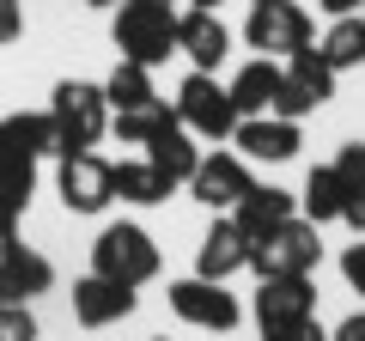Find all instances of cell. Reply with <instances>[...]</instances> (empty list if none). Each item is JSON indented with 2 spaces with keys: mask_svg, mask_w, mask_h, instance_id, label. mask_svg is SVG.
Instances as JSON below:
<instances>
[{
  "mask_svg": "<svg viewBox=\"0 0 365 341\" xmlns=\"http://www.w3.org/2000/svg\"><path fill=\"white\" fill-rule=\"evenodd\" d=\"M49 128H55V158L61 153H91L110 134V98L91 79H61L49 92Z\"/></svg>",
  "mask_w": 365,
  "mask_h": 341,
  "instance_id": "cell-1",
  "label": "cell"
},
{
  "mask_svg": "<svg viewBox=\"0 0 365 341\" xmlns=\"http://www.w3.org/2000/svg\"><path fill=\"white\" fill-rule=\"evenodd\" d=\"M110 37H116L122 61L165 67L177 55V6L170 0H122L110 19Z\"/></svg>",
  "mask_w": 365,
  "mask_h": 341,
  "instance_id": "cell-2",
  "label": "cell"
},
{
  "mask_svg": "<svg viewBox=\"0 0 365 341\" xmlns=\"http://www.w3.org/2000/svg\"><path fill=\"white\" fill-rule=\"evenodd\" d=\"M91 275L122 280V287H146V280L158 275V244H153V232L134 225V220L104 225L98 244H91Z\"/></svg>",
  "mask_w": 365,
  "mask_h": 341,
  "instance_id": "cell-3",
  "label": "cell"
},
{
  "mask_svg": "<svg viewBox=\"0 0 365 341\" xmlns=\"http://www.w3.org/2000/svg\"><path fill=\"white\" fill-rule=\"evenodd\" d=\"M170 110H177V122L195 134V141H232V128L244 122L237 104H232V92L220 86V73H195V67H189V79L177 86Z\"/></svg>",
  "mask_w": 365,
  "mask_h": 341,
  "instance_id": "cell-4",
  "label": "cell"
},
{
  "mask_svg": "<svg viewBox=\"0 0 365 341\" xmlns=\"http://www.w3.org/2000/svg\"><path fill=\"white\" fill-rule=\"evenodd\" d=\"M323 225L299 220L292 213L287 225H274V232H262L256 244H250V268H256V280H274V275H311L317 263H323Z\"/></svg>",
  "mask_w": 365,
  "mask_h": 341,
  "instance_id": "cell-5",
  "label": "cell"
},
{
  "mask_svg": "<svg viewBox=\"0 0 365 341\" xmlns=\"http://www.w3.org/2000/svg\"><path fill=\"white\" fill-rule=\"evenodd\" d=\"M244 43L256 55H268V61H287V55L311 49V13L299 0H250Z\"/></svg>",
  "mask_w": 365,
  "mask_h": 341,
  "instance_id": "cell-6",
  "label": "cell"
},
{
  "mask_svg": "<svg viewBox=\"0 0 365 341\" xmlns=\"http://www.w3.org/2000/svg\"><path fill=\"white\" fill-rule=\"evenodd\" d=\"M329 98H335V67L317 55V43H311V49H299V55H287V67H280V98H274V116L304 122V116H317Z\"/></svg>",
  "mask_w": 365,
  "mask_h": 341,
  "instance_id": "cell-7",
  "label": "cell"
},
{
  "mask_svg": "<svg viewBox=\"0 0 365 341\" xmlns=\"http://www.w3.org/2000/svg\"><path fill=\"white\" fill-rule=\"evenodd\" d=\"M165 299L189 329H207V335H232L237 317H244V305H237V292H225V280H201V275L170 280Z\"/></svg>",
  "mask_w": 365,
  "mask_h": 341,
  "instance_id": "cell-8",
  "label": "cell"
},
{
  "mask_svg": "<svg viewBox=\"0 0 365 341\" xmlns=\"http://www.w3.org/2000/svg\"><path fill=\"white\" fill-rule=\"evenodd\" d=\"M250 183H256V177H250V158L213 146V153H201L195 177H189V195H195L201 208H213V213H232L237 201L250 195Z\"/></svg>",
  "mask_w": 365,
  "mask_h": 341,
  "instance_id": "cell-9",
  "label": "cell"
},
{
  "mask_svg": "<svg viewBox=\"0 0 365 341\" xmlns=\"http://www.w3.org/2000/svg\"><path fill=\"white\" fill-rule=\"evenodd\" d=\"M55 287V263L43 250L19 244V232H0V305H31Z\"/></svg>",
  "mask_w": 365,
  "mask_h": 341,
  "instance_id": "cell-10",
  "label": "cell"
},
{
  "mask_svg": "<svg viewBox=\"0 0 365 341\" xmlns=\"http://www.w3.org/2000/svg\"><path fill=\"white\" fill-rule=\"evenodd\" d=\"M55 189H61L67 213H104L116 201V189H110V158L104 153H61Z\"/></svg>",
  "mask_w": 365,
  "mask_h": 341,
  "instance_id": "cell-11",
  "label": "cell"
},
{
  "mask_svg": "<svg viewBox=\"0 0 365 341\" xmlns=\"http://www.w3.org/2000/svg\"><path fill=\"white\" fill-rule=\"evenodd\" d=\"M299 146H304V134H299V122H287V116H244L232 128V153H244L250 165H287V158H299Z\"/></svg>",
  "mask_w": 365,
  "mask_h": 341,
  "instance_id": "cell-12",
  "label": "cell"
},
{
  "mask_svg": "<svg viewBox=\"0 0 365 341\" xmlns=\"http://www.w3.org/2000/svg\"><path fill=\"white\" fill-rule=\"evenodd\" d=\"M177 55H189L195 73H220L225 55H232V31H225V19L207 13V6L177 13Z\"/></svg>",
  "mask_w": 365,
  "mask_h": 341,
  "instance_id": "cell-13",
  "label": "cell"
},
{
  "mask_svg": "<svg viewBox=\"0 0 365 341\" xmlns=\"http://www.w3.org/2000/svg\"><path fill=\"white\" fill-rule=\"evenodd\" d=\"M304 317H317L311 275H274V280H262V292H256L262 335H268V329H292V323H304Z\"/></svg>",
  "mask_w": 365,
  "mask_h": 341,
  "instance_id": "cell-14",
  "label": "cell"
},
{
  "mask_svg": "<svg viewBox=\"0 0 365 341\" xmlns=\"http://www.w3.org/2000/svg\"><path fill=\"white\" fill-rule=\"evenodd\" d=\"M134 305H140V287H122V280H104V275L73 280L79 329H110V323H122V317H134Z\"/></svg>",
  "mask_w": 365,
  "mask_h": 341,
  "instance_id": "cell-15",
  "label": "cell"
},
{
  "mask_svg": "<svg viewBox=\"0 0 365 341\" xmlns=\"http://www.w3.org/2000/svg\"><path fill=\"white\" fill-rule=\"evenodd\" d=\"M146 165H153L170 189L195 177V165H201V146H195V134H189V128L177 122V110H170V116L158 122L153 134H146Z\"/></svg>",
  "mask_w": 365,
  "mask_h": 341,
  "instance_id": "cell-16",
  "label": "cell"
},
{
  "mask_svg": "<svg viewBox=\"0 0 365 341\" xmlns=\"http://www.w3.org/2000/svg\"><path fill=\"white\" fill-rule=\"evenodd\" d=\"M237 268H250V232L232 213H220L207 225V238H201V250H195V275L201 280H232Z\"/></svg>",
  "mask_w": 365,
  "mask_h": 341,
  "instance_id": "cell-17",
  "label": "cell"
},
{
  "mask_svg": "<svg viewBox=\"0 0 365 341\" xmlns=\"http://www.w3.org/2000/svg\"><path fill=\"white\" fill-rule=\"evenodd\" d=\"M49 153H55L49 110H13V116H0V165H37Z\"/></svg>",
  "mask_w": 365,
  "mask_h": 341,
  "instance_id": "cell-18",
  "label": "cell"
},
{
  "mask_svg": "<svg viewBox=\"0 0 365 341\" xmlns=\"http://www.w3.org/2000/svg\"><path fill=\"white\" fill-rule=\"evenodd\" d=\"M292 213H299V195H292V189H274V183H250V195H244V201L232 208V220L244 225V232H250V244H256L262 232H274V225H287Z\"/></svg>",
  "mask_w": 365,
  "mask_h": 341,
  "instance_id": "cell-19",
  "label": "cell"
},
{
  "mask_svg": "<svg viewBox=\"0 0 365 341\" xmlns=\"http://www.w3.org/2000/svg\"><path fill=\"white\" fill-rule=\"evenodd\" d=\"M232 104H237V116H268L274 110V98H280V61H268V55H256V61H244L232 73Z\"/></svg>",
  "mask_w": 365,
  "mask_h": 341,
  "instance_id": "cell-20",
  "label": "cell"
},
{
  "mask_svg": "<svg viewBox=\"0 0 365 341\" xmlns=\"http://www.w3.org/2000/svg\"><path fill=\"white\" fill-rule=\"evenodd\" d=\"M341 208H347V189H341L335 165H311V177H304V189H299V220L329 225V220H341Z\"/></svg>",
  "mask_w": 365,
  "mask_h": 341,
  "instance_id": "cell-21",
  "label": "cell"
},
{
  "mask_svg": "<svg viewBox=\"0 0 365 341\" xmlns=\"http://www.w3.org/2000/svg\"><path fill=\"white\" fill-rule=\"evenodd\" d=\"M110 189H116V201H134V208H158V201L170 195V183L146 165V158H122V165H110Z\"/></svg>",
  "mask_w": 365,
  "mask_h": 341,
  "instance_id": "cell-22",
  "label": "cell"
},
{
  "mask_svg": "<svg viewBox=\"0 0 365 341\" xmlns=\"http://www.w3.org/2000/svg\"><path fill=\"white\" fill-rule=\"evenodd\" d=\"M104 98H110V116L158 104V92H153V67H140V61H116V73L104 79Z\"/></svg>",
  "mask_w": 365,
  "mask_h": 341,
  "instance_id": "cell-23",
  "label": "cell"
},
{
  "mask_svg": "<svg viewBox=\"0 0 365 341\" xmlns=\"http://www.w3.org/2000/svg\"><path fill=\"white\" fill-rule=\"evenodd\" d=\"M317 55H323L335 73H347V67H365V19H359V13L335 19V25L323 31V43H317Z\"/></svg>",
  "mask_w": 365,
  "mask_h": 341,
  "instance_id": "cell-24",
  "label": "cell"
},
{
  "mask_svg": "<svg viewBox=\"0 0 365 341\" xmlns=\"http://www.w3.org/2000/svg\"><path fill=\"white\" fill-rule=\"evenodd\" d=\"M37 195V165H0V232H19Z\"/></svg>",
  "mask_w": 365,
  "mask_h": 341,
  "instance_id": "cell-25",
  "label": "cell"
},
{
  "mask_svg": "<svg viewBox=\"0 0 365 341\" xmlns=\"http://www.w3.org/2000/svg\"><path fill=\"white\" fill-rule=\"evenodd\" d=\"M335 177H341L347 195H353V189H365V141H347V146L335 153Z\"/></svg>",
  "mask_w": 365,
  "mask_h": 341,
  "instance_id": "cell-26",
  "label": "cell"
},
{
  "mask_svg": "<svg viewBox=\"0 0 365 341\" xmlns=\"http://www.w3.org/2000/svg\"><path fill=\"white\" fill-rule=\"evenodd\" d=\"M37 317H31V305H0V341H37Z\"/></svg>",
  "mask_w": 365,
  "mask_h": 341,
  "instance_id": "cell-27",
  "label": "cell"
},
{
  "mask_svg": "<svg viewBox=\"0 0 365 341\" xmlns=\"http://www.w3.org/2000/svg\"><path fill=\"white\" fill-rule=\"evenodd\" d=\"M341 280H347L353 292H365V238H359V244H347V250H341Z\"/></svg>",
  "mask_w": 365,
  "mask_h": 341,
  "instance_id": "cell-28",
  "label": "cell"
},
{
  "mask_svg": "<svg viewBox=\"0 0 365 341\" xmlns=\"http://www.w3.org/2000/svg\"><path fill=\"white\" fill-rule=\"evenodd\" d=\"M25 37V0H0V43Z\"/></svg>",
  "mask_w": 365,
  "mask_h": 341,
  "instance_id": "cell-29",
  "label": "cell"
},
{
  "mask_svg": "<svg viewBox=\"0 0 365 341\" xmlns=\"http://www.w3.org/2000/svg\"><path fill=\"white\" fill-rule=\"evenodd\" d=\"M262 341H329V329L317 323V317H304V323H292V329H268Z\"/></svg>",
  "mask_w": 365,
  "mask_h": 341,
  "instance_id": "cell-30",
  "label": "cell"
},
{
  "mask_svg": "<svg viewBox=\"0 0 365 341\" xmlns=\"http://www.w3.org/2000/svg\"><path fill=\"white\" fill-rule=\"evenodd\" d=\"M341 220H347L353 232L365 238V189H353V195H347V208H341Z\"/></svg>",
  "mask_w": 365,
  "mask_h": 341,
  "instance_id": "cell-31",
  "label": "cell"
},
{
  "mask_svg": "<svg viewBox=\"0 0 365 341\" xmlns=\"http://www.w3.org/2000/svg\"><path fill=\"white\" fill-rule=\"evenodd\" d=\"M329 341H365V311H353V317H347V323H341Z\"/></svg>",
  "mask_w": 365,
  "mask_h": 341,
  "instance_id": "cell-32",
  "label": "cell"
},
{
  "mask_svg": "<svg viewBox=\"0 0 365 341\" xmlns=\"http://www.w3.org/2000/svg\"><path fill=\"white\" fill-rule=\"evenodd\" d=\"M329 19H347V13H365V0H317Z\"/></svg>",
  "mask_w": 365,
  "mask_h": 341,
  "instance_id": "cell-33",
  "label": "cell"
},
{
  "mask_svg": "<svg viewBox=\"0 0 365 341\" xmlns=\"http://www.w3.org/2000/svg\"><path fill=\"white\" fill-rule=\"evenodd\" d=\"M189 6H207V13H220V6H225V0H189Z\"/></svg>",
  "mask_w": 365,
  "mask_h": 341,
  "instance_id": "cell-34",
  "label": "cell"
},
{
  "mask_svg": "<svg viewBox=\"0 0 365 341\" xmlns=\"http://www.w3.org/2000/svg\"><path fill=\"white\" fill-rule=\"evenodd\" d=\"M79 6H122V0H79Z\"/></svg>",
  "mask_w": 365,
  "mask_h": 341,
  "instance_id": "cell-35",
  "label": "cell"
},
{
  "mask_svg": "<svg viewBox=\"0 0 365 341\" xmlns=\"http://www.w3.org/2000/svg\"><path fill=\"white\" fill-rule=\"evenodd\" d=\"M153 341H170V335H153Z\"/></svg>",
  "mask_w": 365,
  "mask_h": 341,
  "instance_id": "cell-36",
  "label": "cell"
},
{
  "mask_svg": "<svg viewBox=\"0 0 365 341\" xmlns=\"http://www.w3.org/2000/svg\"><path fill=\"white\" fill-rule=\"evenodd\" d=\"M359 19H365V13H359Z\"/></svg>",
  "mask_w": 365,
  "mask_h": 341,
  "instance_id": "cell-37",
  "label": "cell"
}]
</instances>
